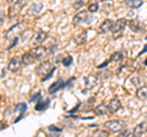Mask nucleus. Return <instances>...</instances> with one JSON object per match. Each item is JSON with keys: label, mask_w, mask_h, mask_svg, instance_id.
<instances>
[{"label": "nucleus", "mask_w": 147, "mask_h": 137, "mask_svg": "<svg viewBox=\"0 0 147 137\" xmlns=\"http://www.w3.org/2000/svg\"><path fill=\"white\" fill-rule=\"evenodd\" d=\"M57 50H58V45H53V47H50V48H49L50 55H52V54H54L55 52H57Z\"/></svg>", "instance_id": "36"}, {"label": "nucleus", "mask_w": 147, "mask_h": 137, "mask_svg": "<svg viewBox=\"0 0 147 137\" xmlns=\"http://www.w3.org/2000/svg\"><path fill=\"white\" fill-rule=\"evenodd\" d=\"M124 4L129 9H139L140 6H142V0H125Z\"/></svg>", "instance_id": "19"}, {"label": "nucleus", "mask_w": 147, "mask_h": 137, "mask_svg": "<svg viewBox=\"0 0 147 137\" xmlns=\"http://www.w3.org/2000/svg\"><path fill=\"white\" fill-rule=\"evenodd\" d=\"M97 85H98L97 77H94V76H87V77H85V89L86 91L93 89L94 87H97Z\"/></svg>", "instance_id": "9"}, {"label": "nucleus", "mask_w": 147, "mask_h": 137, "mask_svg": "<svg viewBox=\"0 0 147 137\" xmlns=\"http://www.w3.org/2000/svg\"><path fill=\"white\" fill-rule=\"evenodd\" d=\"M92 136H108V131L105 130H96L92 132Z\"/></svg>", "instance_id": "28"}, {"label": "nucleus", "mask_w": 147, "mask_h": 137, "mask_svg": "<svg viewBox=\"0 0 147 137\" xmlns=\"http://www.w3.org/2000/svg\"><path fill=\"white\" fill-rule=\"evenodd\" d=\"M64 87H66V82L64 81L63 79H59L58 81H55L54 83L50 86L49 89H48V92H49V94H53V93L58 92L59 89H60V88H64Z\"/></svg>", "instance_id": "10"}, {"label": "nucleus", "mask_w": 147, "mask_h": 137, "mask_svg": "<svg viewBox=\"0 0 147 137\" xmlns=\"http://www.w3.org/2000/svg\"><path fill=\"white\" fill-rule=\"evenodd\" d=\"M42 9H43V4L42 3H34L33 5H32L30 7V10H28V15L31 16H36V15H38V13L42 11Z\"/></svg>", "instance_id": "16"}, {"label": "nucleus", "mask_w": 147, "mask_h": 137, "mask_svg": "<svg viewBox=\"0 0 147 137\" xmlns=\"http://www.w3.org/2000/svg\"><path fill=\"white\" fill-rule=\"evenodd\" d=\"M45 38H47V33H45V32H38L36 36L32 37L30 44L32 45V47H34V45H39L42 42H44Z\"/></svg>", "instance_id": "12"}, {"label": "nucleus", "mask_w": 147, "mask_h": 137, "mask_svg": "<svg viewBox=\"0 0 147 137\" xmlns=\"http://www.w3.org/2000/svg\"><path fill=\"white\" fill-rule=\"evenodd\" d=\"M131 82H132V83H134L135 86H140V85H141V80H140V77H137V76L132 77V79H131Z\"/></svg>", "instance_id": "33"}, {"label": "nucleus", "mask_w": 147, "mask_h": 137, "mask_svg": "<svg viewBox=\"0 0 147 137\" xmlns=\"http://www.w3.org/2000/svg\"><path fill=\"white\" fill-rule=\"evenodd\" d=\"M21 59H22V64L24 65H26V66H28V65H32V64L34 62V60H37L36 59V56L33 55V53H26V54H24V55L21 56Z\"/></svg>", "instance_id": "14"}, {"label": "nucleus", "mask_w": 147, "mask_h": 137, "mask_svg": "<svg viewBox=\"0 0 147 137\" xmlns=\"http://www.w3.org/2000/svg\"><path fill=\"white\" fill-rule=\"evenodd\" d=\"M145 65H147V60H146V61H145Z\"/></svg>", "instance_id": "44"}, {"label": "nucleus", "mask_w": 147, "mask_h": 137, "mask_svg": "<svg viewBox=\"0 0 147 137\" xmlns=\"http://www.w3.org/2000/svg\"><path fill=\"white\" fill-rule=\"evenodd\" d=\"M100 1H102V3H103V1H108V0H100Z\"/></svg>", "instance_id": "43"}, {"label": "nucleus", "mask_w": 147, "mask_h": 137, "mask_svg": "<svg viewBox=\"0 0 147 137\" xmlns=\"http://www.w3.org/2000/svg\"><path fill=\"white\" fill-rule=\"evenodd\" d=\"M127 25H129V28H130L132 32H135V33H139V32L144 31V25H142L140 22V20H137V19H132L131 21H129Z\"/></svg>", "instance_id": "8"}, {"label": "nucleus", "mask_w": 147, "mask_h": 137, "mask_svg": "<svg viewBox=\"0 0 147 137\" xmlns=\"http://www.w3.org/2000/svg\"><path fill=\"white\" fill-rule=\"evenodd\" d=\"M63 59H64V56H63V55H58V56H57V59H55V62H57V64H58V62H60V61L63 62Z\"/></svg>", "instance_id": "38"}, {"label": "nucleus", "mask_w": 147, "mask_h": 137, "mask_svg": "<svg viewBox=\"0 0 147 137\" xmlns=\"http://www.w3.org/2000/svg\"><path fill=\"white\" fill-rule=\"evenodd\" d=\"M108 76H110V72H100V74H98L99 79H108Z\"/></svg>", "instance_id": "34"}, {"label": "nucleus", "mask_w": 147, "mask_h": 137, "mask_svg": "<svg viewBox=\"0 0 147 137\" xmlns=\"http://www.w3.org/2000/svg\"><path fill=\"white\" fill-rule=\"evenodd\" d=\"M108 109L110 114H115L117 111H119L121 109V103L118 98H113L108 104Z\"/></svg>", "instance_id": "11"}, {"label": "nucleus", "mask_w": 147, "mask_h": 137, "mask_svg": "<svg viewBox=\"0 0 147 137\" xmlns=\"http://www.w3.org/2000/svg\"><path fill=\"white\" fill-rule=\"evenodd\" d=\"M6 1H7V3H12V1H13V0H6Z\"/></svg>", "instance_id": "42"}, {"label": "nucleus", "mask_w": 147, "mask_h": 137, "mask_svg": "<svg viewBox=\"0 0 147 137\" xmlns=\"http://www.w3.org/2000/svg\"><path fill=\"white\" fill-rule=\"evenodd\" d=\"M32 53H33V55L36 56L37 60H43L44 58L50 55L49 48H44V47H36L32 50Z\"/></svg>", "instance_id": "5"}, {"label": "nucleus", "mask_w": 147, "mask_h": 137, "mask_svg": "<svg viewBox=\"0 0 147 137\" xmlns=\"http://www.w3.org/2000/svg\"><path fill=\"white\" fill-rule=\"evenodd\" d=\"M40 98V92H38L36 95H33V97L31 98V102H34V100H37V99H39Z\"/></svg>", "instance_id": "37"}, {"label": "nucleus", "mask_w": 147, "mask_h": 137, "mask_svg": "<svg viewBox=\"0 0 147 137\" xmlns=\"http://www.w3.org/2000/svg\"><path fill=\"white\" fill-rule=\"evenodd\" d=\"M113 26V21L112 20H104L103 24L99 26V32L100 33H105V32L110 31V27Z\"/></svg>", "instance_id": "20"}, {"label": "nucleus", "mask_w": 147, "mask_h": 137, "mask_svg": "<svg viewBox=\"0 0 147 137\" xmlns=\"http://www.w3.org/2000/svg\"><path fill=\"white\" fill-rule=\"evenodd\" d=\"M96 11H98V4H91V5L88 6V12H96Z\"/></svg>", "instance_id": "30"}, {"label": "nucleus", "mask_w": 147, "mask_h": 137, "mask_svg": "<svg viewBox=\"0 0 147 137\" xmlns=\"http://www.w3.org/2000/svg\"><path fill=\"white\" fill-rule=\"evenodd\" d=\"M49 103H50V100H49V99H45V100H43L42 98H39V102L36 104V110H37V111H42V110H45V109L48 108Z\"/></svg>", "instance_id": "18"}, {"label": "nucleus", "mask_w": 147, "mask_h": 137, "mask_svg": "<svg viewBox=\"0 0 147 137\" xmlns=\"http://www.w3.org/2000/svg\"><path fill=\"white\" fill-rule=\"evenodd\" d=\"M55 70H57V68H54V70H53V71H50V72H49V74H48V75H45L44 77H42V79H40V81H42V82H44V81H47V80H49V79H50V77H52V76H53V74H54V72H55Z\"/></svg>", "instance_id": "32"}, {"label": "nucleus", "mask_w": 147, "mask_h": 137, "mask_svg": "<svg viewBox=\"0 0 147 137\" xmlns=\"http://www.w3.org/2000/svg\"><path fill=\"white\" fill-rule=\"evenodd\" d=\"M147 132V124L146 122H141L134 129V136L135 137H140L142 135H145Z\"/></svg>", "instance_id": "15"}, {"label": "nucleus", "mask_w": 147, "mask_h": 137, "mask_svg": "<svg viewBox=\"0 0 147 137\" xmlns=\"http://www.w3.org/2000/svg\"><path fill=\"white\" fill-rule=\"evenodd\" d=\"M136 97L141 100L147 99V86H142V87H140L136 91Z\"/></svg>", "instance_id": "21"}, {"label": "nucleus", "mask_w": 147, "mask_h": 137, "mask_svg": "<svg viewBox=\"0 0 147 137\" xmlns=\"http://www.w3.org/2000/svg\"><path fill=\"white\" fill-rule=\"evenodd\" d=\"M85 1L84 0H77L76 3H74V9L75 10H80V9H82V6H84Z\"/></svg>", "instance_id": "29"}, {"label": "nucleus", "mask_w": 147, "mask_h": 137, "mask_svg": "<svg viewBox=\"0 0 147 137\" xmlns=\"http://www.w3.org/2000/svg\"><path fill=\"white\" fill-rule=\"evenodd\" d=\"M126 25H127L126 19H119L117 22H114L112 27H110V31L109 32H112V33H114V34L119 33L120 31L124 30V27H125Z\"/></svg>", "instance_id": "7"}, {"label": "nucleus", "mask_w": 147, "mask_h": 137, "mask_svg": "<svg viewBox=\"0 0 147 137\" xmlns=\"http://www.w3.org/2000/svg\"><path fill=\"white\" fill-rule=\"evenodd\" d=\"M108 64H109V60H108V61H105V62H103V64H100V65L98 66V68H100V70H102V68H104L105 66L108 65Z\"/></svg>", "instance_id": "39"}, {"label": "nucleus", "mask_w": 147, "mask_h": 137, "mask_svg": "<svg viewBox=\"0 0 147 137\" xmlns=\"http://www.w3.org/2000/svg\"><path fill=\"white\" fill-rule=\"evenodd\" d=\"M88 12L87 11H80L77 12L72 19V24L74 25H80V24H91L92 20H88Z\"/></svg>", "instance_id": "4"}, {"label": "nucleus", "mask_w": 147, "mask_h": 137, "mask_svg": "<svg viewBox=\"0 0 147 137\" xmlns=\"http://www.w3.org/2000/svg\"><path fill=\"white\" fill-rule=\"evenodd\" d=\"M5 16H6V12L4 9H0V25L4 22V20H5Z\"/></svg>", "instance_id": "31"}, {"label": "nucleus", "mask_w": 147, "mask_h": 137, "mask_svg": "<svg viewBox=\"0 0 147 137\" xmlns=\"http://www.w3.org/2000/svg\"><path fill=\"white\" fill-rule=\"evenodd\" d=\"M104 126L105 129L112 132H120L125 127V124L120 120H108L104 122Z\"/></svg>", "instance_id": "3"}, {"label": "nucleus", "mask_w": 147, "mask_h": 137, "mask_svg": "<svg viewBox=\"0 0 147 137\" xmlns=\"http://www.w3.org/2000/svg\"><path fill=\"white\" fill-rule=\"evenodd\" d=\"M94 113L97 114V115H105V114H108V113H109L108 105H105V104H99L98 107H96Z\"/></svg>", "instance_id": "22"}, {"label": "nucleus", "mask_w": 147, "mask_h": 137, "mask_svg": "<svg viewBox=\"0 0 147 137\" xmlns=\"http://www.w3.org/2000/svg\"><path fill=\"white\" fill-rule=\"evenodd\" d=\"M6 127V124H4L3 121H0V130H3V129H5Z\"/></svg>", "instance_id": "41"}, {"label": "nucleus", "mask_w": 147, "mask_h": 137, "mask_svg": "<svg viewBox=\"0 0 147 137\" xmlns=\"http://www.w3.org/2000/svg\"><path fill=\"white\" fill-rule=\"evenodd\" d=\"M102 10L105 12V13H108V12H110L113 10V4H110V3H105V1H103V6H102Z\"/></svg>", "instance_id": "25"}, {"label": "nucleus", "mask_w": 147, "mask_h": 137, "mask_svg": "<svg viewBox=\"0 0 147 137\" xmlns=\"http://www.w3.org/2000/svg\"><path fill=\"white\" fill-rule=\"evenodd\" d=\"M21 64H22V59H21V58L13 56L11 60H10V62H9V66H7V67H9V70H10V71L15 72V71H17L18 68H20Z\"/></svg>", "instance_id": "13"}, {"label": "nucleus", "mask_w": 147, "mask_h": 137, "mask_svg": "<svg viewBox=\"0 0 147 137\" xmlns=\"http://www.w3.org/2000/svg\"><path fill=\"white\" fill-rule=\"evenodd\" d=\"M120 136L123 137H129V136H134V130H121L120 131Z\"/></svg>", "instance_id": "27"}, {"label": "nucleus", "mask_w": 147, "mask_h": 137, "mask_svg": "<svg viewBox=\"0 0 147 137\" xmlns=\"http://www.w3.org/2000/svg\"><path fill=\"white\" fill-rule=\"evenodd\" d=\"M54 68H57V67L53 66L50 61H44V62L39 64V65L37 66V68H36V74L38 75V76H40V77H44L45 75H48L50 71H53Z\"/></svg>", "instance_id": "2"}, {"label": "nucleus", "mask_w": 147, "mask_h": 137, "mask_svg": "<svg viewBox=\"0 0 147 137\" xmlns=\"http://www.w3.org/2000/svg\"><path fill=\"white\" fill-rule=\"evenodd\" d=\"M49 130L53 132H57V134H60L61 132V129H58V127H55V126H49Z\"/></svg>", "instance_id": "35"}, {"label": "nucleus", "mask_w": 147, "mask_h": 137, "mask_svg": "<svg viewBox=\"0 0 147 137\" xmlns=\"http://www.w3.org/2000/svg\"><path fill=\"white\" fill-rule=\"evenodd\" d=\"M24 27H25V24H24V22H20V24H17V25H15V26H12L11 28L6 32L5 38H6L7 40H13V39L18 38V34H20L21 32L24 31Z\"/></svg>", "instance_id": "1"}, {"label": "nucleus", "mask_w": 147, "mask_h": 137, "mask_svg": "<svg viewBox=\"0 0 147 137\" xmlns=\"http://www.w3.org/2000/svg\"><path fill=\"white\" fill-rule=\"evenodd\" d=\"M87 42V32H82V33H80L77 37L75 38V43L77 45H82V44H85Z\"/></svg>", "instance_id": "23"}, {"label": "nucleus", "mask_w": 147, "mask_h": 137, "mask_svg": "<svg viewBox=\"0 0 147 137\" xmlns=\"http://www.w3.org/2000/svg\"><path fill=\"white\" fill-rule=\"evenodd\" d=\"M15 110L20 113V115H18V118H17V119H15V122H17V121H20L21 119L24 118V114H25V111L27 110V104H26V103H18L17 105L15 107Z\"/></svg>", "instance_id": "17"}, {"label": "nucleus", "mask_w": 147, "mask_h": 137, "mask_svg": "<svg viewBox=\"0 0 147 137\" xmlns=\"http://www.w3.org/2000/svg\"><path fill=\"white\" fill-rule=\"evenodd\" d=\"M124 59V53L121 52H115L110 55V60L109 61H121Z\"/></svg>", "instance_id": "24"}, {"label": "nucleus", "mask_w": 147, "mask_h": 137, "mask_svg": "<svg viewBox=\"0 0 147 137\" xmlns=\"http://www.w3.org/2000/svg\"><path fill=\"white\" fill-rule=\"evenodd\" d=\"M26 4V0H18V1H16L13 5L10 7V12H9V15H10V17H13V16H17L18 13L21 12L22 7H24V5Z\"/></svg>", "instance_id": "6"}, {"label": "nucleus", "mask_w": 147, "mask_h": 137, "mask_svg": "<svg viewBox=\"0 0 147 137\" xmlns=\"http://www.w3.org/2000/svg\"><path fill=\"white\" fill-rule=\"evenodd\" d=\"M146 52H147V44H146V45H145V47H144V49H142V50H141V52H140V54H139V55H142V54H145Z\"/></svg>", "instance_id": "40"}, {"label": "nucleus", "mask_w": 147, "mask_h": 137, "mask_svg": "<svg viewBox=\"0 0 147 137\" xmlns=\"http://www.w3.org/2000/svg\"><path fill=\"white\" fill-rule=\"evenodd\" d=\"M72 60H74L72 56H71V55H67L66 58L63 59V65H64V66H70L71 64H72Z\"/></svg>", "instance_id": "26"}]
</instances>
